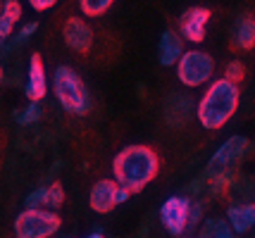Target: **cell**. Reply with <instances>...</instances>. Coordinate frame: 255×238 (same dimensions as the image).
Wrapping results in <instances>:
<instances>
[{
  "label": "cell",
  "instance_id": "obj_1",
  "mask_svg": "<svg viewBox=\"0 0 255 238\" xmlns=\"http://www.w3.org/2000/svg\"><path fill=\"white\" fill-rule=\"evenodd\" d=\"M160 171V159L155 150L148 146H127L117 153L112 159V174L120 188H127L129 193L143 191Z\"/></svg>",
  "mask_w": 255,
  "mask_h": 238
},
{
  "label": "cell",
  "instance_id": "obj_2",
  "mask_svg": "<svg viewBox=\"0 0 255 238\" xmlns=\"http://www.w3.org/2000/svg\"><path fill=\"white\" fill-rule=\"evenodd\" d=\"M239 98H241V91L236 83L227 81L224 77L212 81L196 107L198 122L205 129H222L239 110Z\"/></svg>",
  "mask_w": 255,
  "mask_h": 238
},
{
  "label": "cell",
  "instance_id": "obj_3",
  "mask_svg": "<svg viewBox=\"0 0 255 238\" xmlns=\"http://www.w3.org/2000/svg\"><path fill=\"white\" fill-rule=\"evenodd\" d=\"M53 91H55L60 105H62L69 114L84 117V114L91 110L89 91H86L81 77H79L72 67L60 65V67L55 69V74H53Z\"/></svg>",
  "mask_w": 255,
  "mask_h": 238
},
{
  "label": "cell",
  "instance_id": "obj_4",
  "mask_svg": "<svg viewBox=\"0 0 255 238\" xmlns=\"http://www.w3.org/2000/svg\"><path fill=\"white\" fill-rule=\"evenodd\" d=\"M62 227L60 215L53 210H24L14 219V236L17 238H50Z\"/></svg>",
  "mask_w": 255,
  "mask_h": 238
},
{
  "label": "cell",
  "instance_id": "obj_5",
  "mask_svg": "<svg viewBox=\"0 0 255 238\" xmlns=\"http://www.w3.org/2000/svg\"><path fill=\"white\" fill-rule=\"evenodd\" d=\"M212 72H215V62L203 50H184V55L177 62L179 81L189 88H196V86H203L205 81H210Z\"/></svg>",
  "mask_w": 255,
  "mask_h": 238
},
{
  "label": "cell",
  "instance_id": "obj_6",
  "mask_svg": "<svg viewBox=\"0 0 255 238\" xmlns=\"http://www.w3.org/2000/svg\"><path fill=\"white\" fill-rule=\"evenodd\" d=\"M189 205L191 200L184 198V195H172L167 198L162 207H160V222L162 227L167 229L169 236H184L186 234V227H189Z\"/></svg>",
  "mask_w": 255,
  "mask_h": 238
},
{
  "label": "cell",
  "instance_id": "obj_7",
  "mask_svg": "<svg viewBox=\"0 0 255 238\" xmlns=\"http://www.w3.org/2000/svg\"><path fill=\"white\" fill-rule=\"evenodd\" d=\"M208 19H210V10L208 7H191V10H186L181 14V19H179V36L184 41H191V43H200L205 38Z\"/></svg>",
  "mask_w": 255,
  "mask_h": 238
},
{
  "label": "cell",
  "instance_id": "obj_8",
  "mask_svg": "<svg viewBox=\"0 0 255 238\" xmlns=\"http://www.w3.org/2000/svg\"><path fill=\"white\" fill-rule=\"evenodd\" d=\"M62 38L74 53H89L91 46H93V31H91L89 24L84 19H79V17H69L65 22Z\"/></svg>",
  "mask_w": 255,
  "mask_h": 238
},
{
  "label": "cell",
  "instance_id": "obj_9",
  "mask_svg": "<svg viewBox=\"0 0 255 238\" xmlns=\"http://www.w3.org/2000/svg\"><path fill=\"white\" fill-rule=\"evenodd\" d=\"M24 93L31 102H38L45 98L48 93V79H45V69H43V60L38 53H33L29 60V74H26V86Z\"/></svg>",
  "mask_w": 255,
  "mask_h": 238
},
{
  "label": "cell",
  "instance_id": "obj_10",
  "mask_svg": "<svg viewBox=\"0 0 255 238\" xmlns=\"http://www.w3.org/2000/svg\"><path fill=\"white\" fill-rule=\"evenodd\" d=\"M248 148V141L244 136H232L229 141H224L222 146L217 148V153L212 155L210 159V169H227L239 162V158L246 153Z\"/></svg>",
  "mask_w": 255,
  "mask_h": 238
},
{
  "label": "cell",
  "instance_id": "obj_11",
  "mask_svg": "<svg viewBox=\"0 0 255 238\" xmlns=\"http://www.w3.org/2000/svg\"><path fill=\"white\" fill-rule=\"evenodd\" d=\"M115 193H117V183L112 179H100L93 183V188L89 193V205L93 212L98 215H108L115 207Z\"/></svg>",
  "mask_w": 255,
  "mask_h": 238
},
{
  "label": "cell",
  "instance_id": "obj_12",
  "mask_svg": "<svg viewBox=\"0 0 255 238\" xmlns=\"http://www.w3.org/2000/svg\"><path fill=\"white\" fill-rule=\"evenodd\" d=\"M184 55V38L177 34V31H165L160 43H157V57H160V65L165 67H172L177 65L179 57Z\"/></svg>",
  "mask_w": 255,
  "mask_h": 238
},
{
  "label": "cell",
  "instance_id": "obj_13",
  "mask_svg": "<svg viewBox=\"0 0 255 238\" xmlns=\"http://www.w3.org/2000/svg\"><path fill=\"white\" fill-rule=\"evenodd\" d=\"M227 219H229V229L234 234H246L255 227V203L246 205H232L227 210Z\"/></svg>",
  "mask_w": 255,
  "mask_h": 238
},
{
  "label": "cell",
  "instance_id": "obj_14",
  "mask_svg": "<svg viewBox=\"0 0 255 238\" xmlns=\"http://www.w3.org/2000/svg\"><path fill=\"white\" fill-rule=\"evenodd\" d=\"M234 41H236V48H241V50L255 48V17L246 14L239 19L236 31H234Z\"/></svg>",
  "mask_w": 255,
  "mask_h": 238
},
{
  "label": "cell",
  "instance_id": "obj_15",
  "mask_svg": "<svg viewBox=\"0 0 255 238\" xmlns=\"http://www.w3.org/2000/svg\"><path fill=\"white\" fill-rule=\"evenodd\" d=\"M200 238H239L234 234L229 224L220 219V217H212V219H205L203 227H200Z\"/></svg>",
  "mask_w": 255,
  "mask_h": 238
},
{
  "label": "cell",
  "instance_id": "obj_16",
  "mask_svg": "<svg viewBox=\"0 0 255 238\" xmlns=\"http://www.w3.org/2000/svg\"><path fill=\"white\" fill-rule=\"evenodd\" d=\"M115 0H79V7L86 17H100L110 10V5Z\"/></svg>",
  "mask_w": 255,
  "mask_h": 238
},
{
  "label": "cell",
  "instance_id": "obj_17",
  "mask_svg": "<svg viewBox=\"0 0 255 238\" xmlns=\"http://www.w3.org/2000/svg\"><path fill=\"white\" fill-rule=\"evenodd\" d=\"M41 114H43L41 105H38V102H29L22 112H17V122H19L22 126L33 124V122H38V119H41Z\"/></svg>",
  "mask_w": 255,
  "mask_h": 238
},
{
  "label": "cell",
  "instance_id": "obj_18",
  "mask_svg": "<svg viewBox=\"0 0 255 238\" xmlns=\"http://www.w3.org/2000/svg\"><path fill=\"white\" fill-rule=\"evenodd\" d=\"M45 205H48V193L45 188H36L26 195V200H24V210H43Z\"/></svg>",
  "mask_w": 255,
  "mask_h": 238
},
{
  "label": "cell",
  "instance_id": "obj_19",
  "mask_svg": "<svg viewBox=\"0 0 255 238\" xmlns=\"http://www.w3.org/2000/svg\"><path fill=\"white\" fill-rule=\"evenodd\" d=\"M45 193H48V205H45V207L57 210L60 205L65 203V188H62V183H50V186L45 188Z\"/></svg>",
  "mask_w": 255,
  "mask_h": 238
},
{
  "label": "cell",
  "instance_id": "obj_20",
  "mask_svg": "<svg viewBox=\"0 0 255 238\" xmlns=\"http://www.w3.org/2000/svg\"><path fill=\"white\" fill-rule=\"evenodd\" d=\"M246 77V67L244 62H239V60H234V62H229L227 65V69H224V79L232 81V83H236L239 86V81Z\"/></svg>",
  "mask_w": 255,
  "mask_h": 238
},
{
  "label": "cell",
  "instance_id": "obj_21",
  "mask_svg": "<svg viewBox=\"0 0 255 238\" xmlns=\"http://www.w3.org/2000/svg\"><path fill=\"white\" fill-rule=\"evenodd\" d=\"M0 14H2V17H7L12 24L19 22V19H22V5H19L17 0H5V2H2V7H0Z\"/></svg>",
  "mask_w": 255,
  "mask_h": 238
},
{
  "label": "cell",
  "instance_id": "obj_22",
  "mask_svg": "<svg viewBox=\"0 0 255 238\" xmlns=\"http://www.w3.org/2000/svg\"><path fill=\"white\" fill-rule=\"evenodd\" d=\"M36 29H38V24H36V22L24 24V26H22V31H19V34H17V38H14V43L19 46V43H24L26 38H31V36L36 34Z\"/></svg>",
  "mask_w": 255,
  "mask_h": 238
},
{
  "label": "cell",
  "instance_id": "obj_23",
  "mask_svg": "<svg viewBox=\"0 0 255 238\" xmlns=\"http://www.w3.org/2000/svg\"><path fill=\"white\" fill-rule=\"evenodd\" d=\"M200 215H203V207H200V203H191L189 205V227H186V229L198 227Z\"/></svg>",
  "mask_w": 255,
  "mask_h": 238
},
{
  "label": "cell",
  "instance_id": "obj_24",
  "mask_svg": "<svg viewBox=\"0 0 255 238\" xmlns=\"http://www.w3.org/2000/svg\"><path fill=\"white\" fill-rule=\"evenodd\" d=\"M12 29H14V24H12L7 17H2V14H0V38H2V41L12 34Z\"/></svg>",
  "mask_w": 255,
  "mask_h": 238
},
{
  "label": "cell",
  "instance_id": "obj_25",
  "mask_svg": "<svg viewBox=\"0 0 255 238\" xmlns=\"http://www.w3.org/2000/svg\"><path fill=\"white\" fill-rule=\"evenodd\" d=\"M55 2H57V0H29V5H31L33 10H38V12L50 10V7H53Z\"/></svg>",
  "mask_w": 255,
  "mask_h": 238
},
{
  "label": "cell",
  "instance_id": "obj_26",
  "mask_svg": "<svg viewBox=\"0 0 255 238\" xmlns=\"http://www.w3.org/2000/svg\"><path fill=\"white\" fill-rule=\"evenodd\" d=\"M129 195H131V193L127 191V188H120V186H117V193H115V205L127 203V200H129Z\"/></svg>",
  "mask_w": 255,
  "mask_h": 238
},
{
  "label": "cell",
  "instance_id": "obj_27",
  "mask_svg": "<svg viewBox=\"0 0 255 238\" xmlns=\"http://www.w3.org/2000/svg\"><path fill=\"white\" fill-rule=\"evenodd\" d=\"M86 238H105V236H103V234H98V231H96V234H91V236H86Z\"/></svg>",
  "mask_w": 255,
  "mask_h": 238
},
{
  "label": "cell",
  "instance_id": "obj_28",
  "mask_svg": "<svg viewBox=\"0 0 255 238\" xmlns=\"http://www.w3.org/2000/svg\"><path fill=\"white\" fill-rule=\"evenodd\" d=\"M0 83H2V67H0Z\"/></svg>",
  "mask_w": 255,
  "mask_h": 238
},
{
  "label": "cell",
  "instance_id": "obj_29",
  "mask_svg": "<svg viewBox=\"0 0 255 238\" xmlns=\"http://www.w3.org/2000/svg\"><path fill=\"white\" fill-rule=\"evenodd\" d=\"M2 43H5V41H2V38H0V50H2Z\"/></svg>",
  "mask_w": 255,
  "mask_h": 238
},
{
  "label": "cell",
  "instance_id": "obj_30",
  "mask_svg": "<svg viewBox=\"0 0 255 238\" xmlns=\"http://www.w3.org/2000/svg\"><path fill=\"white\" fill-rule=\"evenodd\" d=\"M0 7H2V5H0Z\"/></svg>",
  "mask_w": 255,
  "mask_h": 238
},
{
  "label": "cell",
  "instance_id": "obj_31",
  "mask_svg": "<svg viewBox=\"0 0 255 238\" xmlns=\"http://www.w3.org/2000/svg\"><path fill=\"white\" fill-rule=\"evenodd\" d=\"M253 238H255V236H253Z\"/></svg>",
  "mask_w": 255,
  "mask_h": 238
}]
</instances>
